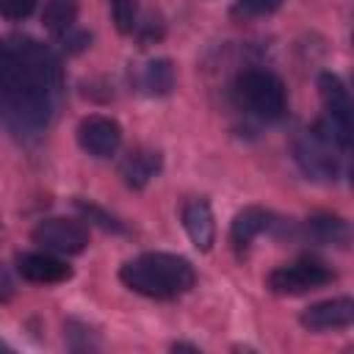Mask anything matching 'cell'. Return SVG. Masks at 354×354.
I'll use <instances>...</instances> for the list:
<instances>
[{
    "label": "cell",
    "instance_id": "44dd1931",
    "mask_svg": "<svg viewBox=\"0 0 354 354\" xmlns=\"http://www.w3.org/2000/svg\"><path fill=\"white\" fill-rule=\"evenodd\" d=\"M14 296V279H11V274L0 266V301H8Z\"/></svg>",
    "mask_w": 354,
    "mask_h": 354
},
{
    "label": "cell",
    "instance_id": "9a60e30c",
    "mask_svg": "<svg viewBox=\"0 0 354 354\" xmlns=\"http://www.w3.org/2000/svg\"><path fill=\"white\" fill-rule=\"evenodd\" d=\"M141 86L152 97H166L174 88V64L169 58H152L141 69Z\"/></svg>",
    "mask_w": 354,
    "mask_h": 354
},
{
    "label": "cell",
    "instance_id": "3957f363",
    "mask_svg": "<svg viewBox=\"0 0 354 354\" xmlns=\"http://www.w3.org/2000/svg\"><path fill=\"white\" fill-rule=\"evenodd\" d=\"M235 100L241 108H246L252 116L263 122H277L288 111L285 86L277 75L266 69H249L235 80Z\"/></svg>",
    "mask_w": 354,
    "mask_h": 354
},
{
    "label": "cell",
    "instance_id": "ba28073f",
    "mask_svg": "<svg viewBox=\"0 0 354 354\" xmlns=\"http://www.w3.org/2000/svg\"><path fill=\"white\" fill-rule=\"evenodd\" d=\"M77 144L94 158H111L122 144V127L111 116H86L77 124Z\"/></svg>",
    "mask_w": 354,
    "mask_h": 354
},
{
    "label": "cell",
    "instance_id": "5b68a950",
    "mask_svg": "<svg viewBox=\"0 0 354 354\" xmlns=\"http://www.w3.org/2000/svg\"><path fill=\"white\" fill-rule=\"evenodd\" d=\"M332 141L318 130H307L301 133L296 141H293V155H296V163L301 166V171L313 180H335L337 171H340V163H337V155L332 152Z\"/></svg>",
    "mask_w": 354,
    "mask_h": 354
},
{
    "label": "cell",
    "instance_id": "e0dca14e",
    "mask_svg": "<svg viewBox=\"0 0 354 354\" xmlns=\"http://www.w3.org/2000/svg\"><path fill=\"white\" fill-rule=\"evenodd\" d=\"M75 207L91 221V224H97L100 230H105V232H124V224L116 218V216H111L108 210H102L100 205H94V202H83V199H75Z\"/></svg>",
    "mask_w": 354,
    "mask_h": 354
},
{
    "label": "cell",
    "instance_id": "d6986e66",
    "mask_svg": "<svg viewBox=\"0 0 354 354\" xmlns=\"http://www.w3.org/2000/svg\"><path fill=\"white\" fill-rule=\"evenodd\" d=\"M282 6V0H238L232 14L235 17H263Z\"/></svg>",
    "mask_w": 354,
    "mask_h": 354
},
{
    "label": "cell",
    "instance_id": "4fadbf2b",
    "mask_svg": "<svg viewBox=\"0 0 354 354\" xmlns=\"http://www.w3.org/2000/svg\"><path fill=\"white\" fill-rule=\"evenodd\" d=\"M268 227V213L257 205H249L243 210L235 213L232 218V227H230V243L235 252H246L249 243Z\"/></svg>",
    "mask_w": 354,
    "mask_h": 354
},
{
    "label": "cell",
    "instance_id": "9c48e42d",
    "mask_svg": "<svg viewBox=\"0 0 354 354\" xmlns=\"http://www.w3.org/2000/svg\"><path fill=\"white\" fill-rule=\"evenodd\" d=\"M301 326L321 332V329H346L354 321V301L348 296L340 299H326L318 304H310L301 315H299Z\"/></svg>",
    "mask_w": 354,
    "mask_h": 354
},
{
    "label": "cell",
    "instance_id": "52a82bcc",
    "mask_svg": "<svg viewBox=\"0 0 354 354\" xmlns=\"http://www.w3.org/2000/svg\"><path fill=\"white\" fill-rule=\"evenodd\" d=\"M33 243L58 252V254H80L88 246V230L72 218H44L30 232Z\"/></svg>",
    "mask_w": 354,
    "mask_h": 354
},
{
    "label": "cell",
    "instance_id": "6da1fadb",
    "mask_svg": "<svg viewBox=\"0 0 354 354\" xmlns=\"http://www.w3.org/2000/svg\"><path fill=\"white\" fill-rule=\"evenodd\" d=\"M0 88L11 105V130L47 127L61 88L58 58L33 36L0 39Z\"/></svg>",
    "mask_w": 354,
    "mask_h": 354
},
{
    "label": "cell",
    "instance_id": "30bf717a",
    "mask_svg": "<svg viewBox=\"0 0 354 354\" xmlns=\"http://www.w3.org/2000/svg\"><path fill=\"white\" fill-rule=\"evenodd\" d=\"M17 271L28 282H39V285H55V282H66L72 277V268L64 260L44 254V252H19Z\"/></svg>",
    "mask_w": 354,
    "mask_h": 354
},
{
    "label": "cell",
    "instance_id": "7c38bea8",
    "mask_svg": "<svg viewBox=\"0 0 354 354\" xmlns=\"http://www.w3.org/2000/svg\"><path fill=\"white\" fill-rule=\"evenodd\" d=\"M160 166H163V158H160L158 149H152V147H136V149L122 160L119 171H122V180H124L130 188H144V185L160 171Z\"/></svg>",
    "mask_w": 354,
    "mask_h": 354
},
{
    "label": "cell",
    "instance_id": "7402d4cb",
    "mask_svg": "<svg viewBox=\"0 0 354 354\" xmlns=\"http://www.w3.org/2000/svg\"><path fill=\"white\" fill-rule=\"evenodd\" d=\"M171 348H174V351H199V348H196V346H191V343H174Z\"/></svg>",
    "mask_w": 354,
    "mask_h": 354
},
{
    "label": "cell",
    "instance_id": "8992f818",
    "mask_svg": "<svg viewBox=\"0 0 354 354\" xmlns=\"http://www.w3.org/2000/svg\"><path fill=\"white\" fill-rule=\"evenodd\" d=\"M335 279V271L315 263V260H296L288 266H279L268 274V288L279 296H296V293H307L315 290L321 285H329Z\"/></svg>",
    "mask_w": 354,
    "mask_h": 354
},
{
    "label": "cell",
    "instance_id": "7a4b0ae2",
    "mask_svg": "<svg viewBox=\"0 0 354 354\" xmlns=\"http://www.w3.org/2000/svg\"><path fill=\"white\" fill-rule=\"evenodd\" d=\"M119 279L149 299H174L185 290L194 288V266L180 257V254H169V252H147L138 254L133 260H127L119 268Z\"/></svg>",
    "mask_w": 354,
    "mask_h": 354
},
{
    "label": "cell",
    "instance_id": "8fae6325",
    "mask_svg": "<svg viewBox=\"0 0 354 354\" xmlns=\"http://www.w3.org/2000/svg\"><path fill=\"white\" fill-rule=\"evenodd\" d=\"M183 224H185V232L191 238V243L199 249V252H207L216 241V221H213V210L205 199H191L185 207H183Z\"/></svg>",
    "mask_w": 354,
    "mask_h": 354
},
{
    "label": "cell",
    "instance_id": "5bb4252c",
    "mask_svg": "<svg viewBox=\"0 0 354 354\" xmlns=\"http://www.w3.org/2000/svg\"><path fill=\"white\" fill-rule=\"evenodd\" d=\"M307 235L318 243H329V246H346L351 232L348 224L340 216H329V213H318L313 218H307Z\"/></svg>",
    "mask_w": 354,
    "mask_h": 354
},
{
    "label": "cell",
    "instance_id": "2e32d148",
    "mask_svg": "<svg viewBox=\"0 0 354 354\" xmlns=\"http://www.w3.org/2000/svg\"><path fill=\"white\" fill-rule=\"evenodd\" d=\"M75 14H77V8H75L72 0H50L41 11V22L50 33L66 36L75 28Z\"/></svg>",
    "mask_w": 354,
    "mask_h": 354
},
{
    "label": "cell",
    "instance_id": "ac0fdd59",
    "mask_svg": "<svg viewBox=\"0 0 354 354\" xmlns=\"http://www.w3.org/2000/svg\"><path fill=\"white\" fill-rule=\"evenodd\" d=\"M111 14L113 22L122 33H130L136 28V17H138V3L136 0H111Z\"/></svg>",
    "mask_w": 354,
    "mask_h": 354
},
{
    "label": "cell",
    "instance_id": "ffe728a7",
    "mask_svg": "<svg viewBox=\"0 0 354 354\" xmlns=\"http://www.w3.org/2000/svg\"><path fill=\"white\" fill-rule=\"evenodd\" d=\"M36 8V0H0V14L8 19H25Z\"/></svg>",
    "mask_w": 354,
    "mask_h": 354
},
{
    "label": "cell",
    "instance_id": "277c9868",
    "mask_svg": "<svg viewBox=\"0 0 354 354\" xmlns=\"http://www.w3.org/2000/svg\"><path fill=\"white\" fill-rule=\"evenodd\" d=\"M318 91L326 108L324 122H318V130L340 149L351 147V100L343 86V80L332 72L318 75Z\"/></svg>",
    "mask_w": 354,
    "mask_h": 354
}]
</instances>
